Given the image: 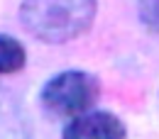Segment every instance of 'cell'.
I'll return each instance as SVG.
<instances>
[{"label":"cell","mask_w":159,"mask_h":139,"mask_svg":"<svg viewBox=\"0 0 159 139\" xmlns=\"http://www.w3.org/2000/svg\"><path fill=\"white\" fill-rule=\"evenodd\" d=\"M100 98V80L91 71L69 68L44 80L39 88L42 110L54 119H76L93 110Z\"/></svg>","instance_id":"2"},{"label":"cell","mask_w":159,"mask_h":139,"mask_svg":"<svg viewBox=\"0 0 159 139\" xmlns=\"http://www.w3.org/2000/svg\"><path fill=\"white\" fill-rule=\"evenodd\" d=\"M0 139H32L30 117L20 98L0 85Z\"/></svg>","instance_id":"4"},{"label":"cell","mask_w":159,"mask_h":139,"mask_svg":"<svg viewBox=\"0 0 159 139\" xmlns=\"http://www.w3.org/2000/svg\"><path fill=\"white\" fill-rule=\"evenodd\" d=\"M98 5L93 0H74V2H22L17 15L22 27L47 44H66L86 34L96 20Z\"/></svg>","instance_id":"1"},{"label":"cell","mask_w":159,"mask_h":139,"mask_svg":"<svg viewBox=\"0 0 159 139\" xmlns=\"http://www.w3.org/2000/svg\"><path fill=\"white\" fill-rule=\"evenodd\" d=\"M61 139H127V127L110 110H91L66 122Z\"/></svg>","instance_id":"3"},{"label":"cell","mask_w":159,"mask_h":139,"mask_svg":"<svg viewBox=\"0 0 159 139\" xmlns=\"http://www.w3.org/2000/svg\"><path fill=\"white\" fill-rule=\"evenodd\" d=\"M27 49L12 34H0V76H10L25 68Z\"/></svg>","instance_id":"5"},{"label":"cell","mask_w":159,"mask_h":139,"mask_svg":"<svg viewBox=\"0 0 159 139\" xmlns=\"http://www.w3.org/2000/svg\"><path fill=\"white\" fill-rule=\"evenodd\" d=\"M137 17H139V22H142L147 29L159 32V0L139 2L137 5Z\"/></svg>","instance_id":"6"}]
</instances>
